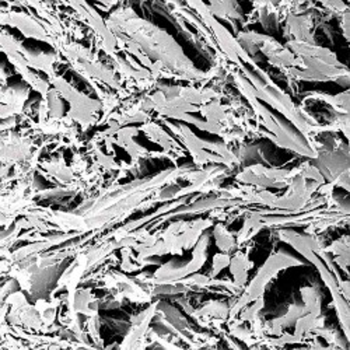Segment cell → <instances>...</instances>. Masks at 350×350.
<instances>
[{
	"label": "cell",
	"mask_w": 350,
	"mask_h": 350,
	"mask_svg": "<svg viewBox=\"0 0 350 350\" xmlns=\"http://www.w3.org/2000/svg\"><path fill=\"white\" fill-rule=\"evenodd\" d=\"M301 255L307 260H310L312 265H315V268L318 269L324 283L328 286V288L331 291V296H332V303L335 306L345 338L349 339V306H347V300L342 296V291L339 288V284H338L334 273L324 265V262L321 260V258L312 250H306L304 252H301Z\"/></svg>",
	"instance_id": "cell-12"
},
{
	"label": "cell",
	"mask_w": 350,
	"mask_h": 350,
	"mask_svg": "<svg viewBox=\"0 0 350 350\" xmlns=\"http://www.w3.org/2000/svg\"><path fill=\"white\" fill-rule=\"evenodd\" d=\"M324 251L327 254H332L334 262L339 265V268L349 275L347 265H349V236H343L339 240L334 241L329 247H324Z\"/></svg>",
	"instance_id": "cell-27"
},
{
	"label": "cell",
	"mask_w": 350,
	"mask_h": 350,
	"mask_svg": "<svg viewBox=\"0 0 350 350\" xmlns=\"http://www.w3.org/2000/svg\"><path fill=\"white\" fill-rule=\"evenodd\" d=\"M157 306H159V301H154L149 306V308H146L144 311L131 317V325L128 328L125 339L120 345L121 349L149 346L148 343H146V338H148L150 324L157 312Z\"/></svg>",
	"instance_id": "cell-15"
},
{
	"label": "cell",
	"mask_w": 350,
	"mask_h": 350,
	"mask_svg": "<svg viewBox=\"0 0 350 350\" xmlns=\"http://www.w3.org/2000/svg\"><path fill=\"white\" fill-rule=\"evenodd\" d=\"M163 124L184 143L188 152L193 159V164L199 168L209 163L221 164L230 170H234L241 164L239 156L232 152L228 144L224 142H208L199 139L187 125H175L167 121L165 118H160Z\"/></svg>",
	"instance_id": "cell-4"
},
{
	"label": "cell",
	"mask_w": 350,
	"mask_h": 350,
	"mask_svg": "<svg viewBox=\"0 0 350 350\" xmlns=\"http://www.w3.org/2000/svg\"><path fill=\"white\" fill-rule=\"evenodd\" d=\"M2 51L6 53V56L9 57L10 64L14 66V69L17 70V73L23 77V80L34 89L36 92H38L42 98L45 100L49 90H51V83L45 81L44 79H41L37 73H34L31 70V68L27 65V62L24 61V57L21 56V53L18 51H16L10 42L2 36Z\"/></svg>",
	"instance_id": "cell-16"
},
{
	"label": "cell",
	"mask_w": 350,
	"mask_h": 350,
	"mask_svg": "<svg viewBox=\"0 0 350 350\" xmlns=\"http://www.w3.org/2000/svg\"><path fill=\"white\" fill-rule=\"evenodd\" d=\"M101 275V273H100ZM101 282L104 283L105 288L115 290V297H118L124 301V299H128L132 303L144 304L152 303L153 296L144 284H142L136 278H128L124 273L120 272H107L101 275Z\"/></svg>",
	"instance_id": "cell-11"
},
{
	"label": "cell",
	"mask_w": 350,
	"mask_h": 350,
	"mask_svg": "<svg viewBox=\"0 0 350 350\" xmlns=\"http://www.w3.org/2000/svg\"><path fill=\"white\" fill-rule=\"evenodd\" d=\"M315 14L314 13H291L286 16V25L283 36L288 41L315 44Z\"/></svg>",
	"instance_id": "cell-17"
},
{
	"label": "cell",
	"mask_w": 350,
	"mask_h": 350,
	"mask_svg": "<svg viewBox=\"0 0 350 350\" xmlns=\"http://www.w3.org/2000/svg\"><path fill=\"white\" fill-rule=\"evenodd\" d=\"M230 304L226 301H208L200 308L193 310L191 317L202 328H216L220 331V325L228 319L230 315Z\"/></svg>",
	"instance_id": "cell-18"
},
{
	"label": "cell",
	"mask_w": 350,
	"mask_h": 350,
	"mask_svg": "<svg viewBox=\"0 0 350 350\" xmlns=\"http://www.w3.org/2000/svg\"><path fill=\"white\" fill-rule=\"evenodd\" d=\"M139 129L142 132H144V135L148 136L153 143H157L159 146H161L165 153L174 156L177 160L180 157L185 156L180 143L175 140L171 135H168L161 125H159L153 121H149L146 124H142V126H139Z\"/></svg>",
	"instance_id": "cell-20"
},
{
	"label": "cell",
	"mask_w": 350,
	"mask_h": 350,
	"mask_svg": "<svg viewBox=\"0 0 350 350\" xmlns=\"http://www.w3.org/2000/svg\"><path fill=\"white\" fill-rule=\"evenodd\" d=\"M75 10L79 20L83 21L85 25H89L97 41V49H101L107 53V56H113L120 52L118 49V40H116L115 34L109 30L107 21L98 14V12L94 9V6L85 3V2H77V3H64Z\"/></svg>",
	"instance_id": "cell-9"
},
{
	"label": "cell",
	"mask_w": 350,
	"mask_h": 350,
	"mask_svg": "<svg viewBox=\"0 0 350 350\" xmlns=\"http://www.w3.org/2000/svg\"><path fill=\"white\" fill-rule=\"evenodd\" d=\"M68 311L85 317L98 315L101 300L97 299L90 288H77L72 299L66 300Z\"/></svg>",
	"instance_id": "cell-21"
},
{
	"label": "cell",
	"mask_w": 350,
	"mask_h": 350,
	"mask_svg": "<svg viewBox=\"0 0 350 350\" xmlns=\"http://www.w3.org/2000/svg\"><path fill=\"white\" fill-rule=\"evenodd\" d=\"M230 254H224V252H220V254H216L213 256V264H212V271L209 273L211 278H216L224 268H227L230 265Z\"/></svg>",
	"instance_id": "cell-33"
},
{
	"label": "cell",
	"mask_w": 350,
	"mask_h": 350,
	"mask_svg": "<svg viewBox=\"0 0 350 350\" xmlns=\"http://www.w3.org/2000/svg\"><path fill=\"white\" fill-rule=\"evenodd\" d=\"M213 237L216 241L217 248L224 254L234 252L237 247L236 236L227 230V227L223 223H217L213 228Z\"/></svg>",
	"instance_id": "cell-28"
},
{
	"label": "cell",
	"mask_w": 350,
	"mask_h": 350,
	"mask_svg": "<svg viewBox=\"0 0 350 350\" xmlns=\"http://www.w3.org/2000/svg\"><path fill=\"white\" fill-rule=\"evenodd\" d=\"M107 24L118 40L120 52L133 55L157 80H185L202 87L208 83L206 72L188 59L177 41L153 23L140 18L129 5L120 3Z\"/></svg>",
	"instance_id": "cell-1"
},
{
	"label": "cell",
	"mask_w": 350,
	"mask_h": 350,
	"mask_svg": "<svg viewBox=\"0 0 350 350\" xmlns=\"http://www.w3.org/2000/svg\"><path fill=\"white\" fill-rule=\"evenodd\" d=\"M2 36L10 42V45L21 53L27 65L34 70H41L48 75L49 79L56 76L55 65L61 62V53L59 52H42V51H33L27 49L20 41H17L13 36H10L8 31H2Z\"/></svg>",
	"instance_id": "cell-14"
},
{
	"label": "cell",
	"mask_w": 350,
	"mask_h": 350,
	"mask_svg": "<svg viewBox=\"0 0 350 350\" xmlns=\"http://www.w3.org/2000/svg\"><path fill=\"white\" fill-rule=\"evenodd\" d=\"M191 167H178L164 170L153 177L135 180L120 185L116 181L97 195L85 199L73 212L79 217V232H98L124 221L135 211H139L146 198L156 193L160 188L177 183Z\"/></svg>",
	"instance_id": "cell-2"
},
{
	"label": "cell",
	"mask_w": 350,
	"mask_h": 350,
	"mask_svg": "<svg viewBox=\"0 0 350 350\" xmlns=\"http://www.w3.org/2000/svg\"><path fill=\"white\" fill-rule=\"evenodd\" d=\"M41 168L49 175V177L56 180L61 185H70L77 183L75 171L72 170V167H68L62 154L48 161H42Z\"/></svg>",
	"instance_id": "cell-23"
},
{
	"label": "cell",
	"mask_w": 350,
	"mask_h": 350,
	"mask_svg": "<svg viewBox=\"0 0 350 350\" xmlns=\"http://www.w3.org/2000/svg\"><path fill=\"white\" fill-rule=\"evenodd\" d=\"M301 61V68H290L284 70L288 80L306 81H336L343 87H349V70L342 65L336 55L317 44H306L287 41L284 45Z\"/></svg>",
	"instance_id": "cell-3"
},
{
	"label": "cell",
	"mask_w": 350,
	"mask_h": 350,
	"mask_svg": "<svg viewBox=\"0 0 350 350\" xmlns=\"http://www.w3.org/2000/svg\"><path fill=\"white\" fill-rule=\"evenodd\" d=\"M307 312L308 311L304 304H297V303L291 304L284 315L264 323V332H265V335L279 336L284 332L286 328L293 327L296 324V321Z\"/></svg>",
	"instance_id": "cell-22"
},
{
	"label": "cell",
	"mask_w": 350,
	"mask_h": 350,
	"mask_svg": "<svg viewBox=\"0 0 350 350\" xmlns=\"http://www.w3.org/2000/svg\"><path fill=\"white\" fill-rule=\"evenodd\" d=\"M28 96H30V85L18 84L2 89V121L23 115Z\"/></svg>",
	"instance_id": "cell-19"
},
{
	"label": "cell",
	"mask_w": 350,
	"mask_h": 350,
	"mask_svg": "<svg viewBox=\"0 0 350 350\" xmlns=\"http://www.w3.org/2000/svg\"><path fill=\"white\" fill-rule=\"evenodd\" d=\"M9 307V323L10 325L24 327L28 331L44 332V323L36 306L27 301L21 291H13L5 300Z\"/></svg>",
	"instance_id": "cell-13"
},
{
	"label": "cell",
	"mask_w": 350,
	"mask_h": 350,
	"mask_svg": "<svg viewBox=\"0 0 350 350\" xmlns=\"http://www.w3.org/2000/svg\"><path fill=\"white\" fill-rule=\"evenodd\" d=\"M208 9L215 18L219 17L228 21L234 28V33L239 34L236 21H240L244 25V14L237 2H213L208 5Z\"/></svg>",
	"instance_id": "cell-25"
},
{
	"label": "cell",
	"mask_w": 350,
	"mask_h": 350,
	"mask_svg": "<svg viewBox=\"0 0 350 350\" xmlns=\"http://www.w3.org/2000/svg\"><path fill=\"white\" fill-rule=\"evenodd\" d=\"M250 254V248L247 251H237L234 255L231 256L230 259V272L234 278V282L239 287H241L244 290L247 280H248V272L250 269L254 267V262L250 260L248 258Z\"/></svg>",
	"instance_id": "cell-24"
},
{
	"label": "cell",
	"mask_w": 350,
	"mask_h": 350,
	"mask_svg": "<svg viewBox=\"0 0 350 350\" xmlns=\"http://www.w3.org/2000/svg\"><path fill=\"white\" fill-rule=\"evenodd\" d=\"M303 265H306L303 260L284 251L272 252L269 258L265 260V264L259 268L258 273L254 276L251 283L244 287L241 296L236 300L234 304L230 307V315H228L227 323L231 319L237 318V315L245 306L264 296L269 282L275 279L280 271H284L291 267H303Z\"/></svg>",
	"instance_id": "cell-6"
},
{
	"label": "cell",
	"mask_w": 350,
	"mask_h": 350,
	"mask_svg": "<svg viewBox=\"0 0 350 350\" xmlns=\"http://www.w3.org/2000/svg\"><path fill=\"white\" fill-rule=\"evenodd\" d=\"M59 53L66 57L70 66L85 81H89L90 85H93L94 83L105 84L116 93H120L122 98L129 97L128 90L124 89L121 80L116 77L115 72L100 61L98 53H93L92 49L76 42H66L61 48Z\"/></svg>",
	"instance_id": "cell-5"
},
{
	"label": "cell",
	"mask_w": 350,
	"mask_h": 350,
	"mask_svg": "<svg viewBox=\"0 0 350 350\" xmlns=\"http://www.w3.org/2000/svg\"><path fill=\"white\" fill-rule=\"evenodd\" d=\"M121 255H122V262H121L122 272L131 273V272H137V271L144 268L136 260V256L133 255V248L132 247L121 248Z\"/></svg>",
	"instance_id": "cell-31"
},
{
	"label": "cell",
	"mask_w": 350,
	"mask_h": 350,
	"mask_svg": "<svg viewBox=\"0 0 350 350\" xmlns=\"http://www.w3.org/2000/svg\"><path fill=\"white\" fill-rule=\"evenodd\" d=\"M44 100V98H42ZM48 104V111H49V120H62L64 118V103H62V96L57 93L56 89L49 90L46 98Z\"/></svg>",
	"instance_id": "cell-30"
},
{
	"label": "cell",
	"mask_w": 350,
	"mask_h": 350,
	"mask_svg": "<svg viewBox=\"0 0 350 350\" xmlns=\"http://www.w3.org/2000/svg\"><path fill=\"white\" fill-rule=\"evenodd\" d=\"M308 100H318L329 104L338 113H349V92H343L336 96H331L327 93L308 92L304 97V103Z\"/></svg>",
	"instance_id": "cell-26"
},
{
	"label": "cell",
	"mask_w": 350,
	"mask_h": 350,
	"mask_svg": "<svg viewBox=\"0 0 350 350\" xmlns=\"http://www.w3.org/2000/svg\"><path fill=\"white\" fill-rule=\"evenodd\" d=\"M85 329L97 346H103V340L100 338V317L98 315L87 317Z\"/></svg>",
	"instance_id": "cell-32"
},
{
	"label": "cell",
	"mask_w": 350,
	"mask_h": 350,
	"mask_svg": "<svg viewBox=\"0 0 350 350\" xmlns=\"http://www.w3.org/2000/svg\"><path fill=\"white\" fill-rule=\"evenodd\" d=\"M0 21H2V25H10L17 28L27 38H34L52 45L56 52H59L61 48L66 44L56 36L53 28L46 21H44L42 18H37L33 13L2 9Z\"/></svg>",
	"instance_id": "cell-8"
},
{
	"label": "cell",
	"mask_w": 350,
	"mask_h": 350,
	"mask_svg": "<svg viewBox=\"0 0 350 350\" xmlns=\"http://www.w3.org/2000/svg\"><path fill=\"white\" fill-rule=\"evenodd\" d=\"M49 83L62 96V98H65L70 104V109L66 116L75 124H79L83 132L100 122V112L103 111L101 101L93 100L89 96L79 92L62 76L56 75L55 77L49 79Z\"/></svg>",
	"instance_id": "cell-7"
},
{
	"label": "cell",
	"mask_w": 350,
	"mask_h": 350,
	"mask_svg": "<svg viewBox=\"0 0 350 350\" xmlns=\"http://www.w3.org/2000/svg\"><path fill=\"white\" fill-rule=\"evenodd\" d=\"M297 168L284 170L275 167H265L262 164H254L245 167L240 174L236 175V180L245 185H252L256 188H287Z\"/></svg>",
	"instance_id": "cell-10"
},
{
	"label": "cell",
	"mask_w": 350,
	"mask_h": 350,
	"mask_svg": "<svg viewBox=\"0 0 350 350\" xmlns=\"http://www.w3.org/2000/svg\"><path fill=\"white\" fill-rule=\"evenodd\" d=\"M300 291L303 304L306 306L307 311L314 315H321V300H323V296H321L318 286H306L301 287Z\"/></svg>",
	"instance_id": "cell-29"
}]
</instances>
